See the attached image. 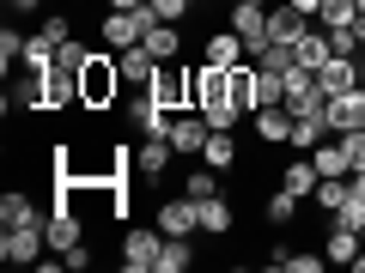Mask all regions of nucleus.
Instances as JSON below:
<instances>
[{
	"label": "nucleus",
	"mask_w": 365,
	"mask_h": 273,
	"mask_svg": "<svg viewBox=\"0 0 365 273\" xmlns=\"http://www.w3.org/2000/svg\"><path fill=\"white\" fill-rule=\"evenodd\" d=\"M122 97V61L110 49H91V61L79 67V109H116Z\"/></svg>",
	"instance_id": "nucleus-1"
},
{
	"label": "nucleus",
	"mask_w": 365,
	"mask_h": 273,
	"mask_svg": "<svg viewBox=\"0 0 365 273\" xmlns=\"http://www.w3.org/2000/svg\"><path fill=\"white\" fill-rule=\"evenodd\" d=\"M146 97H158L165 109H195V67H158L153 85H146Z\"/></svg>",
	"instance_id": "nucleus-2"
},
{
	"label": "nucleus",
	"mask_w": 365,
	"mask_h": 273,
	"mask_svg": "<svg viewBox=\"0 0 365 273\" xmlns=\"http://www.w3.org/2000/svg\"><path fill=\"white\" fill-rule=\"evenodd\" d=\"M43 249H49V231H43V225H6V231H0V261H6V267H25Z\"/></svg>",
	"instance_id": "nucleus-3"
},
{
	"label": "nucleus",
	"mask_w": 365,
	"mask_h": 273,
	"mask_svg": "<svg viewBox=\"0 0 365 273\" xmlns=\"http://www.w3.org/2000/svg\"><path fill=\"white\" fill-rule=\"evenodd\" d=\"M43 231H49V249H55V255H67V249L86 243V219L67 207V195H55V207H49V219H43Z\"/></svg>",
	"instance_id": "nucleus-4"
},
{
	"label": "nucleus",
	"mask_w": 365,
	"mask_h": 273,
	"mask_svg": "<svg viewBox=\"0 0 365 273\" xmlns=\"http://www.w3.org/2000/svg\"><path fill=\"white\" fill-rule=\"evenodd\" d=\"M232 31L244 37L250 61H256V55L268 49V6H256V0H232Z\"/></svg>",
	"instance_id": "nucleus-5"
},
{
	"label": "nucleus",
	"mask_w": 365,
	"mask_h": 273,
	"mask_svg": "<svg viewBox=\"0 0 365 273\" xmlns=\"http://www.w3.org/2000/svg\"><path fill=\"white\" fill-rule=\"evenodd\" d=\"M158 249H165V231H140V225H134V231L122 237V267L128 273H158Z\"/></svg>",
	"instance_id": "nucleus-6"
},
{
	"label": "nucleus",
	"mask_w": 365,
	"mask_h": 273,
	"mask_svg": "<svg viewBox=\"0 0 365 273\" xmlns=\"http://www.w3.org/2000/svg\"><path fill=\"white\" fill-rule=\"evenodd\" d=\"M158 231H165V237H195L201 231V200L195 195L158 200Z\"/></svg>",
	"instance_id": "nucleus-7"
},
{
	"label": "nucleus",
	"mask_w": 365,
	"mask_h": 273,
	"mask_svg": "<svg viewBox=\"0 0 365 273\" xmlns=\"http://www.w3.org/2000/svg\"><path fill=\"white\" fill-rule=\"evenodd\" d=\"M207 116L201 109H177V122H170V146H177L182 158H201V146H207Z\"/></svg>",
	"instance_id": "nucleus-8"
},
{
	"label": "nucleus",
	"mask_w": 365,
	"mask_h": 273,
	"mask_svg": "<svg viewBox=\"0 0 365 273\" xmlns=\"http://www.w3.org/2000/svg\"><path fill=\"white\" fill-rule=\"evenodd\" d=\"M98 31H104L110 49H134V43L146 37V13H104V18H98Z\"/></svg>",
	"instance_id": "nucleus-9"
},
{
	"label": "nucleus",
	"mask_w": 365,
	"mask_h": 273,
	"mask_svg": "<svg viewBox=\"0 0 365 273\" xmlns=\"http://www.w3.org/2000/svg\"><path fill=\"white\" fill-rule=\"evenodd\" d=\"M329 128H335V134L365 128V85H353V91H341V97H329Z\"/></svg>",
	"instance_id": "nucleus-10"
},
{
	"label": "nucleus",
	"mask_w": 365,
	"mask_h": 273,
	"mask_svg": "<svg viewBox=\"0 0 365 273\" xmlns=\"http://www.w3.org/2000/svg\"><path fill=\"white\" fill-rule=\"evenodd\" d=\"M116 61H122V85H140V91L153 85V73L165 67L153 49H146V43H134V49H116Z\"/></svg>",
	"instance_id": "nucleus-11"
},
{
	"label": "nucleus",
	"mask_w": 365,
	"mask_h": 273,
	"mask_svg": "<svg viewBox=\"0 0 365 273\" xmlns=\"http://www.w3.org/2000/svg\"><path fill=\"white\" fill-rule=\"evenodd\" d=\"M170 158H177V146H170L165 134H146V140L134 146V170H140V176H165Z\"/></svg>",
	"instance_id": "nucleus-12"
},
{
	"label": "nucleus",
	"mask_w": 365,
	"mask_h": 273,
	"mask_svg": "<svg viewBox=\"0 0 365 273\" xmlns=\"http://www.w3.org/2000/svg\"><path fill=\"white\" fill-rule=\"evenodd\" d=\"M201 61H213V67H237V61H250V49H244V37L225 25V31H213V37L201 43Z\"/></svg>",
	"instance_id": "nucleus-13"
},
{
	"label": "nucleus",
	"mask_w": 365,
	"mask_h": 273,
	"mask_svg": "<svg viewBox=\"0 0 365 273\" xmlns=\"http://www.w3.org/2000/svg\"><path fill=\"white\" fill-rule=\"evenodd\" d=\"M359 85V61H341V55H329L323 67H317V91L323 97H341V91Z\"/></svg>",
	"instance_id": "nucleus-14"
},
{
	"label": "nucleus",
	"mask_w": 365,
	"mask_h": 273,
	"mask_svg": "<svg viewBox=\"0 0 365 273\" xmlns=\"http://www.w3.org/2000/svg\"><path fill=\"white\" fill-rule=\"evenodd\" d=\"M43 219H49V213H43L25 188H6V195H0V231H6V225H43Z\"/></svg>",
	"instance_id": "nucleus-15"
},
{
	"label": "nucleus",
	"mask_w": 365,
	"mask_h": 273,
	"mask_svg": "<svg viewBox=\"0 0 365 273\" xmlns=\"http://www.w3.org/2000/svg\"><path fill=\"white\" fill-rule=\"evenodd\" d=\"M6 109H49V79H43V73H31V67H25V79L13 85Z\"/></svg>",
	"instance_id": "nucleus-16"
},
{
	"label": "nucleus",
	"mask_w": 365,
	"mask_h": 273,
	"mask_svg": "<svg viewBox=\"0 0 365 273\" xmlns=\"http://www.w3.org/2000/svg\"><path fill=\"white\" fill-rule=\"evenodd\" d=\"M256 134H262L268 146H287V140H292V109H287V104L256 109Z\"/></svg>",
	"instance_id": "nucleus-17"
},
{
	"label": "nucleus",
	"mask_w": 365,
	"mask_h": 273,
	"mask_svg": "<svg viewBox=\"0 0 365 273\" xmlns=\"http://www.w3.org/2000/svg\"><path fill=\"white\" fill-rule=\"evenodd\" d=\"M359 231H347V225H329V237H323V255L335 261V267H353V261H359Z\"/></svg>",
	"instance_id": "nucleus-18"
},
{
	"label": "nucleus",
	"mask_w": 365,
	"mask_h": 273,
	"mask_svg": "<svg viewBox=\"0 0 365 273\" xmlns=\"http://www.w3.org/2000/svg\"><path fill=\"white\" fill-rule=\"evenodd\" d=\"M329 134H335V128H329V109H317V116H292V140H287V146L311 152V146H323Z\"/></svg>",
	"instance_id": "nucleus-19"
},
{
	"label": "nucleus",
	"mask_w": 365,
	"mask_h": 273,
	"mask_svg": "<svg viewBox=\"0 0 365 273\" xmlns=\"http://www.w3.org/2000/svg\"><path fill=\"white\" fill-rule=\"evenodd\" d=\"M304 31H311V18L292 13V6H274V13H268V43H299Z\"/></svg>",
	"instance_id": "nucleus-20"
},
{
	"label": "nucleus",
	"mask_w": 365,
	"mask_h": 273,
	"mask_svg": "<svg viewBox=\"0 0 365 273\" xmlns=\"http://www.w3.org/2000/svg\"><path fill=\"white\" fill-rule=\"evenodd\" d=\"M140 43L158 55V61H177V55H182V25H165V18H158V25H146Z\"/></svg>",
	"instance_id": "nucleus-21"
},
{
	"label": "nucleus",
	"mask_w": 365,
	"mask_h": 273,
	"mask_svg": "<svg viewBox=\"0 0 365 273\" xmlns=\"http://www.w3.org/2000/svg\"><path fill=\"white\" fill-rule=\"evenodd\" d=\"M280 182H287L292 195H304V200H311V195H317V182H323V170H317V158L304 152V158H292V164H287V176H280Z\"/></svg>",
	"instance_id": "nucleus-22"
},
{
	"label": "nucleus",
	"mask_w": 365,
	"mask_h": 273,
	"mask_svg": "<svg viewBox=\"0 0 365 273\" xmlns=\"http://www.w3.org/2000/svg\"><path fill=\"white\" fill-rule=\"evenodd\" d=\"M232 200H225V195H207V200H201V231H207V237H232Z\"/></svg>",
	"instance_id": "nucleus-23"
},
{
	"label": "nucleus",
	"mask_w": 365,
	"mask_h": 273,
	"mask_svg": "<svg viewBox=\"0 0 365 273\" xmlns=\"http://www.w3.org/2000/svg\"><path fill=\"white\" fill-rule=\"evenodd\" d=\"M201 164H213L220 176H225V170H237V140L213 128V134H207V146H201Z\"/></svg>",
	"instance_id": "nucleus-24"
},
{
	"label": "nucleus",
	"mask_w": 365,
	"mask_h": 273,
	"mask_svg": "<svg viewBox=\"0 0 365 273\" xmlns=\"http://www.w3.org/2000/svg\"><path fill=\"white\" fill-rule=\"evenodd\" d=\"M134 122H140V134H165V140H170V122H177V109H165L158 97H140V104H134Z\"/></svg>",
	"instance_id": "nucleus-25"
},
{
	"label": "nucleus",
	"mask_w": 365,
	"mask_h": 273,
	"mask_svg": "<svg viewBox=\"0 0 365 273\" xmlns=\"http://www.w3.org/2000/svg\"><path fill=\"white\" fill-rule=\"evenodd\" d=\"M232 104L244 116H256V61H237L232 67Z\"/></svg>",
	"instance_id": "nucleus-26"
},
{
	"label": "nucleus",
	"mask_w": 365,
	"mask_h": 273,
	"mask_svg": "<svg viewBox=\"0 0 365 273\" xmlns=\"http://www.w3.org/2000/svg\"><path fill=\"white\" fill-rule=\"evenodd\" d=\"M268 104H287V73L256 61V109H268Z\"/></svg>",
	"instance_id": "nucleus-27"
},
{
	"label": "nucleus",
	"mask_w": 365,
	"mask_h": 273,
	"mask_svg": "<svg viewBox=\"0 0 365 273\" xmlns=\"http://www.w3.org/2000/svg\"><path fill=\"white\" fill-rule=\"evenodd\" d=\"M299 213H304V195H292L287 182H280V188L268 195V225H292Z\"/></svg>",
	"instance_id": "nucleus-28"
},
{
	"label": "nucleus",
	"mask_w": 365,
	"mask_h": 273,
	"mask_svg": "<svg viewBox=\"0 0 365 273\" xmlns=\"http://www.w3.org/2000/svg\"><path fill=\"white\" fill-rule=\"evenodd\" d=\"M329 55H335V49H329V31H317V25H311V31L299 37V67H311V73H317Z\"/></svg>",
	"instance_id": "nucleus-29"
},
{
	"label": "nucleus",
	"mask_w": 365,
	"mask_h": 273,
	"mask_svg": "<svg viewBox=\"0 0 365 273\" xmlns=\"http://www.w3.org/2000/svg\"><path fill=\"white\" fill-rule=\"evenodd\" d=\"M189 261H195L189 237H165V249H158V273H189Z\"/></svg>",
	"instance_id": "nucleus-30"
},
{
	"label": "nucleus",
	"mask_w": 365,
	"mask_h": 273,
	"mask_svg": "<svg viewBox=\"0 0 365 273\" xmlns=\"http://www.w3.org/2000/svg\"><path fill=\"white\" fill-rule=\"evenodd\" d=\"M311 158H317V170H323V176H353V164H347V152H341V140L311 146Z\"/></svg>",
	"instance_id": "nucleus-31"
},
{
	"label": "nucleus",
	"mask_w": 365,
	"mask_h": 273,
	"mask_svg": "<svg viewBox=\"0 0 365 273\" xmlns=\"http://www.w3.org/2000/svg\"><path fill=\"white\" fill-rule=\"evenodd\" d=\"M347 195H353V176H323V182H317V195H311V200H317L323 213H335V207H341Z\"/></svg>",
	"instance_id": "nucleus-32"
},
{
	"label": "nucleus",
	"mask_w": 365,
	"mask_h": 273,
	"mask_svg": "<svg viewBox=\"0 0 365 273\" xmlns=\"http://www.w3.org/2000/svg\"><path fill=\"white\" fill-rule=\"evenodd\" d=\"M189 13H195V0H146V25H158V18L165 25H182Z\"/></svg>",
	"instance_id": "nucleus-33"
},
{
	"label": "nucleus",
	"mask_w": 365,
	"mask_h": 273,
	"mask_svg": "<svg viewBox=\"0 0 365 273\" xmlns=\"http://www.w3.org/2000/svg\"><path fill=\"white\" fill-rule=\"evenodd\" d=\"M353 18H359V0H323V6H317V25H323V31L353 25Z\"/></svg>",
	"instance_id": "nucleus-34"
},
{
	"label": "nucleus",
	"mask_w": 365,
	"mask_h": 273,
	"mask_svg": "<svg viewBox=\"0 0 365 273\" xmlns=\"http://www.w3.org/2000/svg\"><path fill=\"white\" fill-rule=\"evenodd\" d=\"M182 195H195V200L220 195V170H213V164H195V170H189V182H182Z\"/></svg>",
	"instance_id": "nucleus-35"
},
{
	"label": "nucleus",
	"mask_w": 365,
	"mask_h": 273,
	"mask_svg": "<svg viewBox=\"0 0 365 273\" xmlns=\"http://www.w3.org/2000/svg\"><path fill=\"white\" fill-rule=\"evenodd\" d=\"M19 67H31V73H43V67H55V43L43 37V31H37V37H25V61H19Z\"/></svg>",
	"instance_id": "nucleus-36"
},
{
	"label": "nucleus",
	"mask_w": 365,
	"mask_h": 273,
	"mask_svg": "<svg viewBox=\"0 0 365 273\" xmlns=\"http://www.w3.org/2000/svg\"><path fill=\"white\" fill-rule=\"evenodd\" d=\"M256 61H262V67H274V73H292V67H299V43H268Z\"/></svg>",
	"instance_id": "nucleus-37"
},
{
	"label": "nucleus",
	"mask_w": 365,
	"mask_h": 273,
	"mask_svg": "<svg viewBox=\"0 0 365 273\" xmlns=\"http://www.w3.org/2000/svg\"><path fill=\"white\" fill-rule=\"evenodd\" d=\"M329 49H335L341 61H353V49H365V43L353 37V25H335V31H329Z\"/></svg>",
	"instance_id": "nucleus-38"
},
{
	"label": "nucleus",
	"mask_w": 365,
	"mask_h": 273,
	"mask_svg": "<svg viewBox=\"0 0 365 273\" xmlns=\"http://www.w3.org/2000/svg\"><path fill=\"white\" fill-rule=\"evenodd\" d=\"M341 140V152H347V164L353 170H365V128H353V134H335Z\"/></svg>",
	"instance_id": "nucleus-39"
},
{
	"label": "nucleus",
	"mask_w": 365,
	"mask_h": 273,
	"mask_svg": "<svg viewBox=\"0 0 365 273\" xmlns=\"http://www.w3.org/2000/svg\"><path fill=\"white\" fill-rule=\"evenodd\" d=\"M0 61H6V67H19V61H25V37H19L13 25L0 31Z\"/></svg>",
	"instance_id": "nucleus-40"
},
{
	"label": "nucleus",
	"mask_w": 365,
	"mask_h": 273,
	"mask_svg": "<svg viewBox=\"0 0 365 273\" xmlns=\"http://www.w3.org/2000/svg\"><path fill=\"white\" fill-rule=\"evenodd\" d=\"M43 37H49L55 49H61V43L73 37V25H67V13H49V18H43Z\"/></svg>",
	"instance_id": "nucleus-41"
},
{
	"label": "nucleus",
	"mask_w": 365,
	"mask_h": 273,
	"mask_svg": "<svg viewBox=\"0 0 365 273\" xmlns=\"http://www.w3.org/2000/svg\"><path fill=\"white\" fill-rule=\"evenodd\" d=\"M61 267H73V273H86V267H91V249H86V243H79V249H67V255H61Z\"/></svg>",
	"instance_id": "nucleus-42"
},
{
	"label": "nucleus",
	"mask_w": 365,
	"mask_h": 273,
	"mask_svg": "<svg viewBox=\"0 0 365 273\" xmlns=\"http://www.w3.org/2000/svg\"><path fill=\"white\" fill-rule=\"evenodd\" d=\"M110 13H146V0H110Z\"/></svg>",
	"instance_id": "nucleus-43"
},
{
	"label": "nucleus",
	"mask_w": 365,
	"mask_h": 273,
	"mask_svg": "<svg viewBox=\"0 0 365 273\" xmlns=\"http://www.w3.org/2000/svg\"><path fill=\"white\" fill-rule=\"evenodd\" d=\"M292 13H304V18H317V6H323V0H287Z\"/></svg>",
	"instance_id": "nucleus-44"
},
{
	"label": "nucleus",
	"mask_w": 365,
	"mask_h": 273,
	"mask_svg": "<svg viewBox=\"0 0 365 273\" xmlns=\"http://www.w3.org/2000/svg\"><path fill=\"white\" fill-rule=\"evenodd\" d=\"M13 6H19V13H37V6H43V0H13Z\"/></svg>",
	"instance_id": "nucleus-45"
},
{
	"label": "nucleus",
	"mask_w": 365,
	"mask_h": 273,
	"mask_svg": "<svg viewBox=\"0 0 365 273\" xmlns=\"http://www.w3.org/2000/svg\"><path fill=\"white\" fill-rule=\"evenodd\" d=\"M353 37H359V43H365V13H359V18H353Z\"/></svg>",
	"instance_id": "nucleus-46"
},
{
	"label": "nucleus",
	"mask_w": 365,
	"mask_h": 273,
	"mask_svg": "<svg viewBox=\"0 0 365 273\" xmlns=\"http://www.w3.org/2000/svg\"><path fill=\"white\" fill-rule=\"evenodd\" d=\"M353 273H365V249H359V261H353Z\"/></svg>",
	"instance_id": "nucleus-47"
},
{
	"label": "nucleus",
	"mask_w": 365,
	"mask_h": 273,
	"mask_svg": "<svg viewBox=\"0 0 365 273\" xmlns=\"http://www.w3.org/2000/svg\"><path fill=\"white\" fill-rule=\"evenodd\" d=\"M359 243H365V225H359Z\"/></svg>",
	"instance_id": "nucleus-48"
},
{
	"label": "nucleus",
	"mask_w": 365,
	"mask_h": 273,
	"mask_svg": "<svg viewBox=\"0 0 365 273\" xmlns=\"http://www.w3.org/2000/svg\"><path fill=\"white\" fill-rule=\"evenodd\" d=\"M256 6H268V0H256Z\"/></svg>",
	"instance_id": "nucleus-49"
},
{
	"label": "nucleus",
	"mask_w": 365,
	"mask_h": 273,
	"mask_svg": "<svg viewBox=\"0 0 365 273\" xmlns=\"http://www.w3.org/2000/svg\"><path fill=\"white\" fill-rule=\"evenodd\" d=\"M359 13H365V0H359Z\"/></svg>",
	"instance_id": "nucleus-50"
}]
</instances>
